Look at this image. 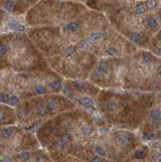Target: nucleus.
Returning <instances> with one entry per match:
<instances>
[{"mask_svg":"<svg viewBox=\"0 0 161 162\" xmlns=\"http://www.w3.org/2000/svg\"><path fill=\"white\" fill-rule=\"evenodd\" d=\"M157 20L156 19H154V18H152V17H149V18H147V20H146V25H147V27H149V28H155V27H157Z\"/></svg>","mask_w":161,"mask_h":162,"instance_id":"9d476101","label":"nucleus"},{"mask_svg":"<svg viewBox=\"0 0 161 162\" xmlns=\"http://www.w3.org/2000/svg\"><path fill=\"white\" fill-rule=\"evenodd\" d=\"M80 47L83 48V49H89L91 47V44L89 42H87V41H84V42H82L80 44Z\"/></svg>","mask_w":161,"mask_h":162,"instance_id":"a878e982","label":"nucleus"},{"mask_svg":"<svg viewBox=\"0 0 161 162\" xmlns=\"http://www.w3.org/2000/svg\"><path fill=\"white\" fill-rule=\"evenodd\" d=\"M157 74H158V75L161 77V66H159V67H158V69H157Z\"/></svg>","mask_w":161,"mask_h":162,"instance_id":"c756f323","label":"nucleus"},{"mask_svg":"<svg viewBox=\"0 0 161 162\" xmlns=\"http://www.w3.org/2000/svg\"><path fill=\"white\" fill-rule=\"evenodd\" d=\"M19 157H20L22 160H29V158H30V153L27 152V151L21 152V153L19 154Z\"/></svg>","mask_w":161,"mask_h":162,"instance_id":"5701e85b","label":"nucleus"},{"mask_svg":"<svg viewBox=\"0 0 161 162\" xmlns=\"http://www.w3.org/2000/svg\"><path fill=\"white\" fill-rule=\"evenodd\" d=\"M10 28L13 29V30H16V31H19V32H23L25 31V27L23 25L21 24H18V23H10L9 24Z\"/></svg>","mask_w":161,"mask_h":162,"instance_id":"6e6552de","label":"nucleus"},{"mask_svg":"<svg viewBox=\"0 0 161 162\" xmlns=\"http://www.w3.org/2000/svg\"><path fill=\"white\" fill-rule=\"evenodd\" d=\"M92 162H102V159L99 156H93L92 158Z\"/></svg>","mask_w":161,"mask_h":162,"instance_id":"c85d7f7f","label":"nucleus"},{"mask_svg":"<svg viewBox=\"0 0 161 162\" xmlns=\"http://www.w3.org/2000/svg\"><path fill=\"white\" fill-rule=\"evenodd\" d=\"M144 138L147 140H154L157 138V133L156 132H148L147 134L144 135Z\"/></svg>","mask_w":161,"mask_h":162,"instance_id":"aec40b11","label":"nucleus"},{"mask_svg":"<svg viewBox=\"0 0 161 162\" xmlns=\"http://www.w3.org/2000/svg\"><path fill=\"white\" fill-rule=\"evenodd\" d=\"M108 67H109L108 62H107V61H105V60H103V61H101V62H100V64H99V68H98V69L100 70L101 72H103V73H106V72H107V70H108Z\"/></svg>","mask_w":161,"mask_h":162,"instance_id":"39448f33","label":"nucleus"},{"mask_svg":"<svg viewBox=\"0 0 161 162\" xmlns=\"http://www.w3.org/2000/svg\"><path fill=\"white\" fill-rule=\"evenodd\" d=\"M146 8H147V4H145L143 2H140V3H138L137 5L135 6V13L137 15H142V14L145 13Z\"/></svg>","mask_w":161,"mask_h":162,"instance_id":"f257e3e1","label":"nucleus"},{"mask_svg":"<svg viewBox=\"0 0 161 162\" xmlns=\"http://www.w3.org/2000/svg\"><path fill=\"white\" fill-rule=\"evenodd\" d=\"M9 95L7 94V93H1V101H2V103H4V102H8L9 101Z\"/></svg>","mask_w":161,"mask_h":162,"instance_id":"bb28decb","label":"nucleus"},{"mask_svg":"<svg viewBox=\"0 0 161 162\" xmlns=\"http://www.w3.org/2000/svg\"><path fill=\"white\" fill-rule=\"evenodd\" d=\"M34 92L37 93V94H44V93H47L45 87H43L42 85H37V86H35Z\"/></svg>","mask_w":161,"mask_h":162,"instance_id":"1a4fd4ad","label":"nucleus"},{"mask_svg":"<svg viewBox=\"0 0 161 162\" xmlns=\"http://www.w3.org/2000/svg\"><path fill=\"white\" fill-rule=\"evenodd\" d=\"M95 152H96L100 156H104V155L106 154V152H105V150H104L103 147H96V148H95Z\"/></svg>","mask_w":161,"mask_h":162,"instance_id":"393cba45","label":"nucleus"},{"mask_svg":"<svg viewBox=\"0 0 161 162\" xmlns=\"http://www.w3.org/2000/svg\"><path fill=\"white\" fill-rule=\"evenodd\" d=\"M159 18H160V21H161V14H160V17H159Z\"/></svg>","mask_w":161,"mask_h":162,"instance_id":"72a5a7b5","label":"nucleus"},{"mask_svg":"<svg viewBox=\"0 0 161 162\" xmlns=\"http://www.w3.org/2000/svg\"><path fill=\"white\" fill-rule=\"evenodd\" d=\"M141 38H142V37H141V35L139 34V33H134V34L131 35V38H130V39H131V41H132L133 43H136V44H137V43H139V42L141 41Z\"/></svg>","mask_w":161,"mask_h":162,"instance_id":"6ab92c4d","label":"nucleus"},{"mask_svg":"<svg viewBox=\"0 0 161 162\" xmlns=\"http://www.w3.org/2000/svg\"><path fill=\"white\" fill-rule=\"evenodd\" d=\"M46 107L48 108V109H50V110H53V111H55V110H58V109H59V105H58L57 103H56L55 101H53V100H49V101H47Z\"/></svg>","mask_w":161,"mask_h":162,"instance_id":"7ed1b4c3","label":"nucleus"},{"mask_svg":"<svg viewBox=\"0 0 161 162\" xmlns=\"http://www.w3.org/2000/svg\"><path fill=\"white\" fill-rule=\"evenodd\" d=\"M74 86H75V88H76L77 90H79V91L85 90L86 87H87V85H86L85 83H82V82H77V83H75Z\"/></svg>","mask_w":161,"mask_h":162,"instance_id":"412c9836","label":"nucleus"},{"mask_svg":"<svg viewBox=\"0 0 161 162\" xmlns=\"http://www.w3.org/2000/svg\"><path fill=\"white\" fill-rule=\"evenodd\" d=\"M75 53H76V48H75V47H69V48H67L66 51H65V56H66V57H71V56H73Z\"/></svg>","mask_w":161,"mask_h":162,"instance_id":"f3484780","label":"nucleus"},{"mask_svg":"<svg viewBox=\"0 0 161 162\" xmlns=\"http://www.w3.org/2000/svg\"><path fill=\"white\" fill-rule=\"evenodd\" d=\"M15 6H16V4H15V2H14L13 0H7V1H5L4 7H5V9H6L7 11L12 12L15 9Z\"/></svg>","mask_w":161,"mask_h":162,"instance_id":"423d86ee","label":"nucleus"},{"mask_svg":"<svg viewBox=\"0 0 161 162\" xmlns=\"http://www.w3.org/2000/svg\"><path fill=\"white\" fill-rule=\"evenodd\" d=\"M77 101L79 104H80L82 105H86V106H91L93 104V101L89 98H80V99H77Z\"/></svg>","mask_w":161,"mask_h":162,"instance_id":"20e7f679","label":"nucleus"},{"mask_svg":"<svg viewBox=\"0 0 161 162\" xmlns=\"http://www.w3.org/2000/svg\"><path fill=\"white\" fill-rule=\"evenodd\" d=\"M147 7L150 9H154L158 5V0H147Z\"/></svg>","mask_w":161,"mask_h":162,"instance_id":"a211bd4d","label":"nucleus"},{"mask_svg":"<svg viewBox=\"0 0 161 162\" xmlns=\"http://www.w3.org/2000/svg\"><path fill=\"white\" fill-rule=\"evenodd\" d=\"M60 140H61L62 142H64L65 144H67V143H69L70 141L72 140V135L69 134V133H63V134L61 135Z\"/></svg>","mask_w":161,"mask_h":162,"instance_id":"ddd939ff","label":"nucleus"},{"mask_svg":"<svg viewBox=\"0 0 161 162\" xmlns=\"http://www.w3.org/2000/svg\"><path fill=\"white\" fill-rule=\"evenodd\" d=\"M61 87H62V85H61V82L60 81H55L51 84V88L55 92H59L61 90Z\"/></svg>","mask_w":161,"mask_h":162,"instance_id":"2eb2a0df","label":"nucleus"},{"mask_svg":"<svg viewBox=\"0 0 161 162\" xmlns=\"http://www.w3.org/2000/svg\"><path fill=\"white\" fill-rule=\"evenodd\" d=\"M27 1H29V2H31V1H34V0H27Z\"/></svg>","mask_w":161,"mask_h":162,"instance_id":"473e14b6","label":"nucleus"},{"mask_svg":"<svg viewBox=\"0 0 161 162\" xmlns=\"http://www.w3.org/2000/svg\"><path fill=\"white\" fill-rule=\"evenodd\" d=\"M142 56H143V61H144L145 63H151V62L154 60L153 55L150 54V53H148V52H144Z\"/></svg>","mask_w":161,"mask_h":162,"instance_id":"9b49d317","label":"nucleus"},{"mask_svg":"<svg viewBox=\"0 0 161 162\" xmlns=\"http://www.w3.org/2000/svg\"><path fill=\"white\" fill-rule=\"evenodd\" d=\"M157 54H158L159 56H161V48H159V49L157 50Z\"/></svg>","mask_w":161,"mask_h":162,"instance_id":"7c9ffc66","label":"nucleus"},{"mask_svg":"<svg viewBox=\"0 0 161 162\" xmlns=\"http://www.w3.org/2000/svg\"><path fill=\"white\" fill-rule=\"evenodd\" d=\"M0 53H1V56H4L8 53V47L5 44H1L0 46Z\"/></svg>","mask_w":161,"mask_h":162,"instance_id":"4be33fe9","label":"nucleus"},{"mask_svg":"<svg viewBox=\"0 0 161 162\" xmlns=\"http://www.w3.org/2000/svg\"><path fill=\"white\" fill-rule=\"evenodd\" d=\"M79 28H80V25L77 23V22H71V23H69V25H68V29H69L70 31H72V32L78 31Z\"/></svg>","mask_w":161,"mask_h":162,"instance_id":"4468645a","label":"nucleus"},{"mask_svg":"<svg viewBox=\"0 0 161 162\" xmlns=\"http://www.w3.org/2000/svg\"><path fill=\"white\" fill-rule=\"evenodd\" d=\"M158 38H159V39L161 40V30L159 31V33H158Z\"/></svg>","mask_w":161,"mask_h":162,"instance_id":"2f4dec72","label":"nucleus"},{"mask_svg":"<svg viewBox=\"0 0 161 162\" xmlns=\"http://www.w3.org/2000/svg\"><path fill=\"white\" fill-rule=\"evenodd\" d=\"M12 134V129L11 128H4L2 129V132H1V136L2 138H9Z\"/></svg>","mask_w":161,"mask_h":162,"instance_id":"f8f14e48","label":"nucleus"},{"mask_svg":"<svg viewBox=\"0 0 161 162\" xmlns=\"http://www.w3.org/2000/svg\"><path fill=\"white\" fill-rule=\"evenodd\" d=\"M18 103H19V99L17 96H11L8 101V104H11V105H16Z\"/></svg>","mask_w":161,"mask_h":162,"instance_id":"b1692460","label":"nucleus"},{"mask_svg":"<svg viewBox=\"0 0 161 162\" xmlns=\"http://www.w3.org/2000/svg\"><path fill=\"white\" fill-rule=\"evenodd\" d=\"M146 155V152L145 150H138L134 153V158L135 159H143Z\"/></svg>","mask_w":161,"mask_h":162,"instance_id":"dca6fc26","label":"nucleus"},{"mask_svg":"<svg viewBox=\"0 0 161 162\" xmlns=\"http://www.w3.org/2000/svg\"><path fill=\"white\" fill-rule=\"evenodd\" d=\"M150 116H151V117H152L156 122L161 123V111L159 109H153V110H151Z\"/></svg>","mask_w":161,"mask_h":162,"instance_id":"f03ea898","label":"nucleus"},{"mask_svg":"<svg viewBox=\"0 0 161 162\" xmlns=\"http://www.w3.org/2000/svg\"><path fill=\"white\" fill-rule=\"evenodd\" d=\"M106 53H107L108 55H115V54L117 53V50H116L115 48H108V49L106 50Z\"/></svg>","mask_w":161,"mask_h":162,"instance_id":"cd10ccee","label":"nucleus"},{"mask_svg":"<svg viewBox=\"0 0 161 162\" xmlns=\"http://www.w3.org/2000/svg\"><path fill=\"white\" fill-rule=\"evenodd\" d=\"M106 36L105 33L104 32H98V33H92L91 35V39H92V41H100V40H102V39H104V37Z\"/></svg>","mask_w":161,"mask_h":162,"instance_id":"0eeeda50","label":"nucleus"}]
</instances>
